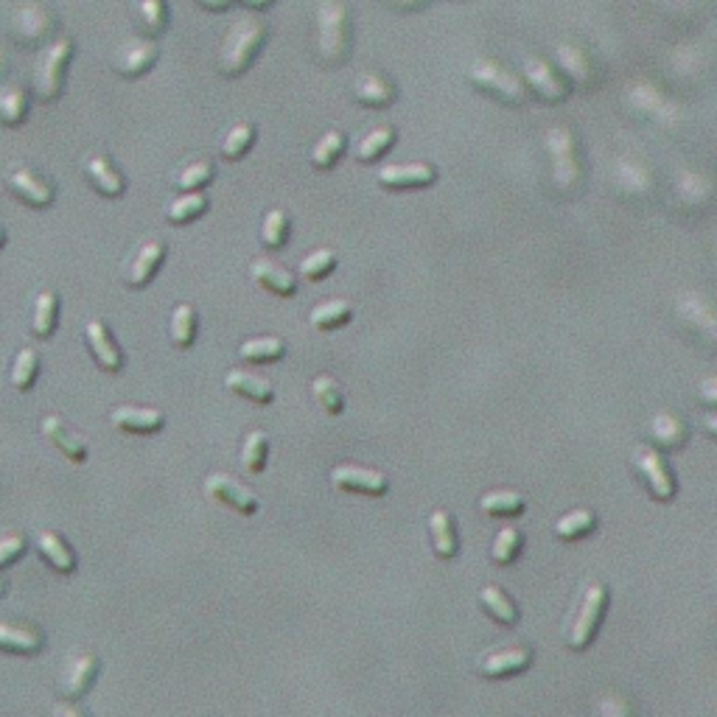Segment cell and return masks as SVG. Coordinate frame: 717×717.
<instances>
[{"instance_id": "cell-1", "label": "cell", "mask_w": 717, "mask_h": 717, "mask_svg": "<svg viewBox=\"0 0 717 717\" xmlns=\"http://www.w3.org/2000/svg\"><path fill=\"white\" fill-rule=\"evenodd\" d=\"M546 180L558 199H575L586 185V163L578 132L566 124H555L544 132Z\"/></svg>"}, {"instance_id": "cell-2", "label": "cell", "mask_w": 717, "mask_h": 717, "mask_svg": "<svg viewBox=\"0 0 717 717\" xmlns=\"http://www.w3.org/2000/svg\"><path fill=\"white\" fill-rule=\"evenodd\" d=\"M611 605V591L603 580H589L569 609L564 623V645L571 654H586L600 636Z\"/></svg>"}, {"instance_id": "cell-3", "label": "cell", "mask_w": 717, "mask_h": 717, "mask_svg": "<svg viewBox=\"0 0 717 717\" xmlns=\"http://www.w3.org/2000/svg\"><path fill=\"white\" fill-rule=\"evenodd\" d=\"M354 51V14L343 0H323L317 7V37H314V59L323 68H343Z\"/></svg>"}, {"instance_id": "cell-4", "label": "cell", "mask_w": 717, "mask_h": 717, "mask_svg": "<svg viewBox=\"0 0 717 717\" xmlns=\"http://www.w3.org/2000/svg\"><path fill=\"white\" fill-rule=\"evenodd\" d=\"M269 39V26L264 20L253 18H239L233 26L228 28L222 39V48L217 54V70L219 77L224 79H242L250 68L255 65V59L261 57L264 45Z\"/></svg>"}, {"instance_id": "cell-5", "label": "cell", "mask_w": 717, "mask_h": 717, "mask_svg": "<svg viewBox=\"0 0 717 717\" xmlns=\"http://www.w3.org/2000/svg\"><path fill=\"white\" fill-rule=\"evenodd\" d=\"M465 82L471 84V90L490 102L505 104V107H524L530 99V90L524 84V79L510 70L508 65H501L499 59H476L471 62L469 73H465Z\"/></svg>"}, {"instance_id": "cell-6", "label": "cell", "mask_w": 717, "mask_h": 717, "mask_svg": "<svg viewBox=\"0 0 717 717\" xmlns=\"http://www.w3.org/2000/svg\"><path fill=\"white\" fill-rule=\"evenodd\" d=\"M675 325L701 348L717 354V300L698 289L679 292L673 300Z\"/></svg>"}, {"instance_id": "cell-7", "label": "cell", "mask_w": 717, "mask_h": 717, "mask_svg": "<svg viewBox=\"0 0 717 717\" xmlns=\"http://www.w3.org/2000/svg\"><path fill=\"white\" fill-rule=\"evenodd\" d=\"M73 51H77V43L68 34L45 45V51L39 54L37 65L32 70V95L39 104H54L62 99Z\"/></svg>"}, {"instance_id": "cell-8", "label": "cell", "mask_w": 717, "mask_h": 717, "mask_svg": "<svg viewBox=\"0 0 717 717\" xmlns=\"http://www.w3.org/2000/svg\"><path fill=\"white\" fill-rule=\"evenodd\" d=\"M659 174L645 158H620L611 169V190L625 205H650L659 197Z\"/></svg>"}, {"instance_id": "cell-9", "label": "cell", "mask_w": 717, "mask_h": 717, "mask_svg": "<svg viewBox=\"0 0 717 717\" xmlns=\"http://www.w3.org/2000/svg\"><path fill=\"white\" fill-rule=\"evenodd\" d=\"M628 463L634 476L641 483V488H645V494L654 501L670 505L679 496V483H675L673 469H670V463H667L659 449H654L650 443H639L631 451Z\"/></svg>"}, {"instance_id": "cell-10", "label": "cell", "mask_w": 717, "mask_h": 717, "mask_svg": "<svg viewBox=\"0 0 717 717\" xmlns=\"http://www.w3.org/2000/svg\"><path fill=\"white\" fill-rule=\"evenodd\" d=\"M57 28V12L48 3H39V0H28V3L18 7L12 20H9V37L20 48H43V45L54 43Z\"/></svg>"}, {"instance_id": "cell-11", "label": "cell", "mask_w": 717, "mask_h": 717, "mask_svg": "<svg viewBox=\"0 0 717 717\" xmlns=\"http://www.w3.org/2000/svg\"><path fill=\"white\" fill-rule=\"evenodd\" d=\"M717 199V185L715 180L706 172H698V169H684L679 177L670 183V197H667V205L673 213L679 217H701L706 210L715 205Z\"/></svg>"}, {"instance_id": "cell-12", "label": "cell", "mask_w": 717, "mask_h": 717, "mask_svg": "<svg viewBox=\"0 0 717 717\" xmlns=\"http://www.w3.org/2000/svg\"><path fill=\"white\" fill-rule=\"evenodd\" d=\"M165 258H169V244H165L163 239H158V235L143 239V242L124 258L122 284L127 286V289H132V292H143L160 275Z\"/></svg>"}, {"instance_id": "cell-13", "label": "cell", "mask_w": 717, "mask_h": 717, "mask_svg": "<svg viewBox=\"0 0 717 717\" xmlns=\"http://www.w3.org/2000/svg\"><path fill=\"white\" fill-rule=\"evenodd\" d=\"M535 650L530 641H513V645H499V648L485 650L476 659V675L485 681H505L528 673L533 667Z\"/></svg>"}, {"instance_id": "cell-14", "label": "cell", "mask_w": 717, "mask_h": 717, "mask_svg": "<svg viewBox=\"0 0 717 717\" xmlns=\"http://www.w3.org/2000/svg\"><path fill=\"white\" fill-rule=\"evenodd\" d=\"M3 185H7V190L20 205H26L32 210H48L57 203V185L45 174H39L37 169H32V165H9Z\"/></svg>"}, {"instance_id": "cell-15", "label": "cell", "mask_w": 717, "mask_h": 717, "mask_svg": "<svg viewBox=\"0 0 717 717\" xmlns=\"http://www.w3.org/2000/svg\"><path fill=\"white\" fill-rule=\"evenodd\" d=\"M160 59V45L158 39L147 37H127L115 45L113 59V73L115 77L127 79V82H135V79L149 77Z\"/></svg>"}, {"instance_id": "cell-16", "label": "cell", "mask_w": 717, "mask_h": 717, "mask_svg": "<svg viewBox=\"0 0 717 717\" xmlns=\"http://www.w3.org/2000/svg\"><path fill=\"white\" fill-rule=\"evenodd\" d=\"M550 62L555 65V70L560 73L569 90H580V93H589L597 84V62L594 54L589 48H583L580 43H558L553 48V59Z\"/></svg>"}, {"instance_id": "cell-17", "label": "cell", "mask_w": 717, "mask_h": 717, "mask_svg": "<svg viewBox=\"0 0 717 717\" xmlns=\"http://www.w3.org/2000/svg\"><path fill=\"white\" fill-rule=\"evenodd\" d=\"M102 673V659L93 650H82V654H73L70 659H65V664L59 667L57 675V695L62 701H79L84 698L90 690H93L95 679Z\"/></svg>"}, {"instance_id": "cell-18", "label": "cell", "mask_w": 717, "mask_h": 717, "mask_svg": "<svg viewBox=\"0 0 717 717\" xmlns=\"http://www.w3.org/2000/svg\"><path fill=\"white\" fill-rule=\"evenodd\" d=\"M331 488L337 494H356L370 496V499H381L390 490V476L379 469H368V465L356 463H339L331 469L328 474Z\"/></svg>"}, {"instance_id": "cell-19", "label": "cell", "mask_w": 717, "mask_h": 717, "mask_svg": "<svg viewBox=\"0 0 717 717\" xmlns=\"http://www.w3.org/2000/svg\"><path fill=\"white\" fill-rule=\"evenodd\" d=\"M440 180L438 165L426 163V160H413V163H393L384 165L375 174V185L390 194H404V190H424L432 188Z\"/></svg>"}, {"instance_id": "cell-20", "label": "cell", "mask_w": 717, "mask_h": 717, "mask_svg": "<svg viewBox=\"0 0 717 717\" xmlns=\"http://www.w3.org/2000/svg\"><path fill=\"white\" fill-rule=\"evenodd\" d=\"M521 68H524V84H528L530 95L541 99L544 104H564L571 95L569 84L560 79V73L550 59L530 54Z\"/></svg>"}, {"instance_id": "cell-21", "label": "cell", "mask_w": 717, "mask_h": 717, "mask_svg": "<svg viewBox=\"0 0 717 717\" xmlns=\"http://www.w3.org/2000/svg\"><path fill=\"white\" fill-rule=\"evenodd\" d=\"M84 348L93 356L95 368L102 370V373H122L124 365H127L122 345L115 343L113 328L102 317H90L84 323Z\"/></svg>"}, {"instance_id": "cell-22", "label": "cell", "mask_w": 717, "mask_h": 717, "mask_svg": "<svg viewBox=\"0 0 717 717\" xmlns=\"http://www.w3.org/2000/svg\"><path fill=\"white\" fill-rule=\"evenodd\" d=\"M79 169H82L84 180H88L90 188L104 199H122L127 194V177L122 174V169L113 163V158L102 152H88L82 160H79Z\"/></svg>"}, {"instance_id": "cell-23", "label": "cell", "mask_w": 717, "mask_h": 717, "mask_svg": "<svg viewBox=\"0 0 717 717\" xmlns=\"http://www.w3.org/2000/svg\"><path fill=\"white\" fill-rule=\"evenodd\" d=\"M205 494L242 516H255L261 510L258 496H255L247 485H242L239 479H233V476L228 474H210L208 479H205Z\"/></svg>"}, {"instance_id": "cell-24", "label": "cell", "mask_w": 717, "mask_h": 717, "mask_svg": "<svg viewBox=\"0 0 717 717\" xmlns=\"http://www.w3.org/2000/svg\"><path fill=\"white\" fill-rule=\"evenodd\" d=\"M350 95L365 109H388L398 99V84L381 70H365L350 84Z\"/></svg>"}, {"instance_id": "cell-25", "label": "cell", "mask_w": 717, "mask_h": 717, "mask_svg": "<svg viewBox=\"0 0 717 717\" xmlns=\"http://www.w3.org/2000/svg\"><path fill=\"white\" fill-rule=\"evenodd\" d=\"M39 432H43V438L73 465L88 463V454H90L88 440H84L79 432H73V429L65 424L62 415H45V418L39 420Z\"/></svg>"}, {"instance_id": "cell-26", "label": "cell", "mask_w": 717, "mask_h": 717, "mask_svg": "<svg viewBox=\"0 0 717 717\" xmlns=\"http://www.w3.org/2000/svg\"><path fill=\"white\" fill-rule=\"evenodd\" d=\"M690 440V424L684 415L673 413V409H661L648 420V443L654 449L664 451H681Z\"/></svg>"}, {"instance_id": "cell-27", "label": "cell", "mask_w": 717, "mask_h": 717, "mask_svg": "<svg viewBox=\"0 0 717 717\" xmlns=\"http://www.w3.org/2000/svg\"><path fill=\"white\" fill-rule=\"evenodd\" d=\"M45 650V634L32 623L0 620V654L9 656H39Z\"/></svg>"}, {"instance_id": "cell-28", "label": "cell", "mask_w": 717, "mask_h": 717, "mask_svg": "<svg viewBox=\"0 0 717 717\" xmlns=\"http://www.w3.org/2000/svg\"><path fill=\"white\" fill-rule=\"evenodd\" d=\"M426 530H429V546L438 560H454L463 550V541H460L458 524H454V516L446 508H435L426 519Z\"/></svg>"}, {"instance_id": "cell-29", "label": "cell", "mask_w": 717, "mask_h": 717, "mask_svg": "<svg viewBox=\"0 0 717 717\" xmlns=\"http://www.w3.org/2000/svg\"><path fill=\"white\" fill-rule=\"evenodd\" d=\"M250 278L258 289L275 294V298H294L298 294V278L292 269H286L284 264L273 258H255L250 264Z\"/></svg>"}, {"instance_id": "cell-30", "label": "cell", "mask_w": 717, "mask_h": 717, "mask_svg": "<svg viewBox=\"0 0 717 717\" xmlns=\"http://www.w3.org/2000/svg\"><path fill=\"white\" fill-rule=\"evenodd\" d=\"M113 426L124 435H140V438H149V435H160L165 429V415L160 409H152V406H132L124 404L118 409H113Z\"/></svg>"}, {"instance_id": "cell-31", "label": "cell", "mask_w": 717, "mask_h": 717, "mask_svg": "<svg viewBox=\"0 0 717 717\" xmlns=\"http://www.w3.org/2000/svg\"><path fill=\"white\" fill-rule=\"evenodd\" d=\"M129 12H132L138 37L158 39L172 23V9H169L165 0H132Z\"/></svg>"}, {"instance_id": "cell-32", "label": "cell", "mask_w": 717, "mask_h": 717, "mask_svg": "<svg viewBox=\"0 0 717 717\" xmlns=\"http://www.w3.org/2000/svg\"><path fill=\"white\" fill-rule=\"evenodd\" d=\"M217 180V165L210 163L208 158H194L185 160L169 174V185L177 194H194V190H205L210 183Z\"/></svg>"}, {"instance_id": "cell-33", "label": "cell", "mask_w": 717, "mask_h": 717, "mask_svg": "<svg viewBox=\"0 0 717 717\" xmlns=\"http://www.w3.org/2000/svg\"><path fill=\"white\" fill-rule=\"evenodd\" d=\"M224 388L230 390L239 398L250 401L255 406H269L275 401V388L269 384L267 379H261V375L247 373V370L235 368L224 375Z\"/></svg>"}, {"instance_id": "cell-34", "label": "cell", "mask_w": 717, "mask_h": 717, "mask_svg": "<svg viewBox=\"0 0 717 717\" xmlns=\"http://www.w3.org/2000/svg\"><path fill=\"white\" fill-rule=\"evenodd\" d=\"M34 546H37V553L43 555L45 564L51 566L57 575H73V571H77V553H73L68 541L59 533H54V530H43V533L34 539Z\"/></svg>"}, {"instance_id": "cell-35", "label": "cell", "mask_w": 717, "mask_h": 717, "mask_svg": "<svg viewBox=\"0 0 717 717\" xmlns=\"http://www.w3.org/2000/svg\"><path fill=\"white\" fill-rule=\"evenodd\" d=\"M395 143H398V129L393 124H375V127H370L362 138L356 140L354 154L359 163L370 165L384 158Z\"/></svg>"}, {"instance_id": "cell-36", "label": "cell", "mask_w": 717, "mask_h": 717, "mask_svg": "<svg viewBox=\"0 0 717 717\" xmlns=\"http://www.w3.org/2000/svg\"><path fill=\"white\" fill-rule=\"evenodd\" d=\"M255 143H258V127L253 122H235L219 138V158L228 163H239L253 152Z\"/></svg>"}, {"instance_id": "cell-37", "label": "cell", "mask_w": 717, "mask_h": 717, "mask_svg": "<svg viewBox=\"0 0 717 717\" xmlns=\"http://www.w3.org/2000/svg\"><path fill=\"white\" fill-rule=\"evenodd\" d=\"M59 328V294L54 289H45L34 298L32 309V323H28V331L32 337L39 339V343H48V339L57 334Z\"/></svg>"}, {"instance_id": "cell-38", "label": "cell", "mask_w": 717, "mask_h": 717, "mask_svg": "<svg viewBox=\"0 0 717 717\" xmlns=\"http://www.w3.org/2000/svg\"><path fill=\"white\" fill-rule=\"evenodd\" d=\"M28 118V93L14 79L0 82V127L18 129Z\"/></svg>"}, {"instance_id": "cell-39", "label": "cell", "mask_w": 717, "mask_h": 717, "mask_svg": "<svg viewBox=\"0 0 717 717\" xmlns=\"http://www.w3.org/2000/svg\"><path fill=\"white\" fill-rule=\"evenodd\" d=\"M210 208V199L205 190H194V194H177L172 203L165 205L163 219L165 224L172 228H185V224L197 222L199 217H205Z\"/></svg>"}, {"instance_id": "cell-40", "label": "cell", "mask_w": 717, "mask_h": 717, "mask_svg": "<svg viewBox=\"0 0 717 717\" xmlns=\"http://www.w3.org/2000/svg\"><path fill=\"white\" fill-rule=\"evenodd\" d=\"M348 152V135L339 132V129H328L325 135H320L317 143L309 152V165H312L314 172L325 174L331 169H337L339 160L345 158Z\"/></svg>"}, {"instance_id": "cell-41", "label": "cell", "mask_w": 717, "mask_h": 717, "mask_svg": "<svg viewBox=\"0 0 717 717\" xmlns=\"http://www.w3.org/2000/svg\"><path fill=\"white\" fill-rule=\"evenodd\" d=\"M479 605H483L485 614L494 620V623L505 625V628H513V625H519L521 620V609L516 605L513 597L508 594L505 589H499V586H485L483 591H479Z\"/></svg>"}, {"instance_id": "cell-42", "label": "cell", "mask_w": 717, "mask_h": 717, "mask_svg": "<svg viewBox=\"0 0 717 717\" xmlns=\"http://www.w3.org/2000/svg\"><path fill=\"white\" fill-rule=\"evenodd\" d=\"M199 314L190 303H177L169 317V343L177 350H190L197 343Z\"/></svg>"}, {"instance_id": "cell-43", "label": "cell", "mask_w": 717, "mask_h": 717, "mask_svg": "<svg viewBox=\"0 0 717 717\" xmlns=\"http://www.w3.org/2000/svg\"><path fill=\"white\" fill-rule=\"evenodd\" d=\"M350 320H354V305L343 298L323 300V303L314 305L312 314H309V323H312V328L320 331V334H331V331L345 328Z\"/></svg>"}, {"instance_id": "cell-44", "label": "cell", "mask_w": 717, "mask_h": 717, "mask_svg": "<svg viewBox=\"0 0 717 717\" xmlns=\"http://www.w3.org/2000/svg\"><path fill=\"white\" fill-rule=\"evenodd\" d=\"M258 239L261 244H264L267 250H273V253L286 250V244H289V239H292V217H289L284 208L267 210L264 219H261Z\"/></svg>"}, {"instance_id": "cell-45", "label": "cell", "mask_w": 717, "mask_h": 717, "mask_svg": "<svg viewBox=\"0 0 717 717\" xmlns=\"http://www.w3.org/2000/svg\"><path fill=\"white\" fill-rule=\"evenodd\" d=\"M479 510H483L488 519H516L528 510V499L519 494V490L499 488L488 490V494L479 499Z\"/></svg>"}, {"instance_id": "cell-46", "label": "cell", "mask_w": 717, "mask_h": 717, "mask_svg": "<svg viewBox=\"0 0 717 717\" xmlns=\"http://www.w3.org/2000/svg\"><path fill=\"white\" fill-rule=\"evenodd\" d=\"M597 528H600V519H597L594 510L575 508V510H569V513H564L558 521H555L553 533H555V539L564 541V544H569V541L586 539V535L594 533Z\"/></svg>"}, {"instance_id": "cell-47", "label": "cell", "mask_w": 717, "mask_h": 717, "mask_svg": "<svg viewBox=\"0 0 717 717\" xmlns=\"http://www.w3.org/2000/svg\"><path fill=\"white\" fill-rule=\"evenodd\" d=\"M39 354L34 348H20L12 359V368H9V381L18 393H32L34 384L39 379Z\"/></svg>"}, {"instance_id": "cell-48", "label": "cell", "mask_w": 717, "mask_h": 717, "mask_svg": "<svg viewBox=\"0 0 717 717\" xmlns=\"http://www.w3.org/2000/svg\"><path fill=\"white\" fill-rule=\"evenodd\" d=\"M239 356L250 365H275L286 356V343L280 337H255L242 343Z\"/></svg>"}, {"instance_id": "cell-49", "label": "cell", "mask_w": 717, "mask_h": 717, "mask_svg": "<svg viewBox=\"0 0 717 717\" xmlns=\"http://www.w3.org/2000/svg\"><path fill=\"white\" fill-rule=\"evenodd\" d=\"M267 460H269V435L261 432V429H253V432L244 438L239 463H242V469L247 471V474L258 476L264 474V469H267Z\"/></svg>"}, {"instance_id": "cell-50", "label": "cell", "mask_w": 717, "mask_h": 717, "mask_svg": "<svg viewBox=\"0 0 717 717\" xmlns=\"http://www.w3.org/2000/svg\"><path fill=\"white\" fill-rule=\"evenodd\" d=\"M521 550H524V533L516 524H508L496 533L494 544H490V560H494V566H513Z\"/></svg>"}, {"instance_id": "cell-51", "label": "cell", "mask_w": 717, "mask_h": 717, "mask_svg": "<svg viewBox=\"0 0 717 717\" xmlns=\"http://www.w3.org/2000/svg\"><path fill=\"white\" fill-rule=\"evenodd\" d=\"M312 398L317 401L320 409H323L325 415H343L345 413V393L334 375L323 373L312 381Z\"/></svg>"}, {"instance_id": "cell-52", "label": "cell", "mask_w": 717, "mask_h": 717, "mask_svg": "<svg viewBox=\"0 0 717 717\" xmlns=\"http://www.w3.org/2000/svg\"><path fill=\"white\" fill-rule=\"evenodd\" d=\"M339 258L334 250L328 247H320V250H312V253L305 255L303 261H300V278L309 280V284H320V280L328 278L334 269H337Z\"/></svg>"}, {"instance_id": "cell-53", "label": "cell", "mask_w": 717, "mask_h": 717, "mask_svg": "<svg viewBox=\"0 0 717 717\" xmlns=\"http://www.w3.org/2000/svg\"><path fill=\"white\" fill-rule=\"evenodd\" d=\"M26 553H28L26 533H20V530L14 528L0 530V569L14 566Z\"/></svg>"}, {"instance_id": "cell-54", "label": "cell", "mask_w": 717, "mask_h": 717, "mask_svg": "<svg viewBox=\"0 0 717 717\" xmlns=\"http://www.w3.org/2000/svg\"><path fill=\"white\" fill-rule=\"evenodd\" d=\"M591 717H634V704L623 692H600L591 706Z\"/></svg>"}, {"instance_id": "cell-55", "label": "cell", "mask_w": 717, "mask_h": 717, "mask_svg": "<svg viewBox=\"0 0 717 717\" xmlns=\"http://www.w3.org/2000/svg\"><path fill=\"white\" fill-rule=\"evenodd\" d=\"M698 401L706 406V409H715V413H717V373L701 379Z\"/></svg>"}, {"instance_id": "cell-56", "label": "cell", "mask_w": 717, "mask_h": 717, "mask_svg": "<svg viewBox=\"0 0 717 717\" xmlns=\"http://www.w3.org/2000/svg\"><path fill=\"white\" fill-rule=\"evenodd\" d=\"M390 9H395L398 14H413V12H420V9H426L432 0H384Z\"/></svg>"}, {"instance_id": "cell-57", "label": "cell", "mask_w": 717, "mask_h": 717, "mask_svg": "<svg viewBox=\"0 0 717 717\" xmlns=\"http://www.w3.org/2000/svg\"><path fill=\"white\" fill-rule=\"evenodd\" d=\"M233 3H235V0H197V7L205 9V12H210V14L228 12V9L233 7Z\"/></svg>"}, {"instance_id": "cell-58", "label": "cell", "mask_w": 717, "mask_h": 717, "mask_svg": "<svg viewBox=\"0 0 717 717\" xmlns=\"http://www.w3.org/2000/svg\"><path fill=\"white\" fill-rule=\"evenodd\" d=\"M51 717H88V715H84L82 709H77V706H70L68 701H59V704H54Z\"/></svg>"}, {"instance_id": "cell-59", "label": "cell", "mask_w": 717, "mask_h": 717, "mask_svg": "<svg viewBox=\"0 0 717 717\" xmlns=\"http://www.w3.org/2000/svg\"><path fill=\"white\" fill-rule=\"evenodd\" d=\"M242 7H247L250 12H267V9H273L278 0H239Z\"/></svg>"}, {"instance_id": "cell-60", "label": "cell", "mask_w": 717, "mask_h": 717, "mask_svg": "<svg viewBox=\"0 0 717 717\" xmlns=\"http://www.w3.org/2000/svg\"><path fill=\"white\" fill-rule=\"evenodd\" d=\"M704 432L709 435L712 440H717V413H709L704 418Z\"/></svg>"}, {"instance_id": "cell-61", "label": "cell", "mask_w": 717, "mask_h": 717, "mask_svg": "<svg viewBox=\"0 0 717 717\" xmlns=\"http://www.w3.org/2000/svg\"><path fill=\"white\" fill-rule=\"evenodd\" d=\"M3 247H7V230L0 228V250H3Z\"/></svg>"}, {"instance_id": "cell-62", "label": "cell", "mask_w": 717, "mask_h": 717, "mask_svg": "<svg viewBox=\"0 0 717 717\" xmlns=\"http://www.w3.org/2000/svg\"><path fill=\"white\" fill-rule=\"evenodd\" d=\"M7 591H9V586H7V580L0 578V597H7Z\"/></svg>"}]
</instances>
